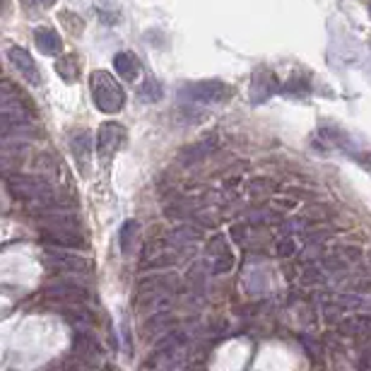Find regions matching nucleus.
<instances>
[{"mask_svg":"<svg viewBox=\"0 0 371 371\" xmlns=\"http://www.w3.org/2000/svg\"><path fill=\"white\" fill-rule=\"evenodd\" d=\"M164 96V87L160 80H148L143 82V87H140V99L148 101V104H155V101H160Z\"/></svg>","mask_w":371,"mask_h":371,"instance_id":"nucleus-16","label":"nucleus"},{"mask_svg":"<svg viewBox=\"0 0 371 371\" xmlns=\"http://www.w3.org/2000/svg\"><path fill=\"white\" fill-rule=\"evenodd\" d=\"M36 3H39V5H44V8H51V5L56 3V0H36Z\"/></svg>","mask_w":371,"mask_h":371,"instance_id":"nucleus-18","label":"nucleus"},{"mask_svg":"<svg viewBox=\"0 0 371 371\" xmlns=\"http://www.w3.org/2000/svg\"><path fill=\"white\" fill-rule=\"evenodd\" d=\"M138 234H140V224L135 220L126 222L123 227H121V234H118L121 253L133 255V251H135V244H138Z\"/></svg>","mask_w":371,"mask_h":371,"instance_id":"nucleus-13","label":"nucleus"},{"mask_svg":"<svg viewBox=\"0 0 371 371\" xmlns=\"http://www.w3.org/2000/svg\"><path fill=\"white\" fill-rule=\"evenodd\" d=\"M5 184H8V191L15 198L32 200V203L39 205L41 210L56 208V205H58V198H56V193H53V188L48 186L44 179H39V176L12 174V176H8V181H5Z\"/></svg>","mask_w":371,"mask_h":371,"instance_id":"nucleus-2","label":"nucleus"},{"mask_svg":"<svg viewBox=\"0 0 371 371\" xmlns=\"http://www.w3.org/2000/svg\"><path fill=\"white\" fill-rule=\"evenodd\" d=\"M34 41H36V48H39L44 56H60V53H63V41H60V34L51 27L36 29Z\"/></svg>","mask_w":371,"mask_h":371,"instance_id":"nucleus-8","label":"nucleus"},{"mask_svg":"<svg viewBox=\"0 0 371 371\" xmlns=\"http://www.w3.org/2000/svg\"><path fill=\"white\" fill-rule=\"evenodd\" d=\"M126 145V128L121 123H104L96 133V155L109 164L116 157V152Z\"/></svg>","mask_w":371,"mask_h":371,"instance_id":"nucleus-5","label":"nucleus"},{"mask_svg":"<svg viewBox=\"0 0 371 371\" xmlns=\"http://www.w3.org/2000/svg\"><path fill=\"white\" fill-rule=\"evenodd\" d=\"M179 96L181 101H191V104H222L234 96V89L222 80H203L181 87Z\"/></svg>","mask_w":371,"mask_h":371,"instance_id":"nucleus-4","label":"nucleus"},{"mask_svg":"<svg viewBox=\"0 0 371 371\" xmlns=\"http://www.w3.org/2000/svg\"><path fill=\"white\" fill-rule=\"evenodd\" d=\"M0 101H3V104H0L3 106V133L32 126V121H34L32 106L24 101L20 89L12 87V82H8V80L3 84V96H0Z\"/></svg>","mask_w":371,"mask_h":371,"instance_id":"nucleus-3","label":"nucleus"},{"mask_svg":"<svg viewBox=\"0 0 371 371\" xmlns=\"http://www.w3.org/2000/svg\"><path fill=\"white\" fill-rule=\"evenodd\" d=\"M277 253L279 255H292V253H294V241H292V239L279 241V244H277Z\"/></svg>","mask_w":371,"mask_h":371,"instance_id":"nucleus-17","label":"nucleus"},{"mask_svg":"<svg viewBox=\"0 0 371 371\" xmlns=\"http://www.w3.org/2000/svg\"><path fill=\"white\" fill-rule=\"evenodd\" d=\"M8 58H10L12 68H15V70L22 75L24 82H29L32 87H39V84H41V72H39V68H36L34 58L29 56V53L24 51V48H20V46H10V48H8Z\"/></svg>","mask_w":371,"mask_h":371,"instance_id":"nucleus-6","label":"nucleus"},{"mask_svg":"<svg viewBox=\"0 0 371 371\" xmlns=\"http://www.w3.org/2000/svg\"><path fill=\"white\" fill-rule=\"evenodd\" d=\"M369 15H371V5H369Z\"/></svg>","mask_w":371,"mask_h":371,"instance_id":"nucleus-19","label":"nucleus"},{"mask_svg":"<svg viewBox=\"0 0 371 371\" xmlns=\"http://www.w3.org/2000/svg\"><path fill=\"white\" fill-rule=\"evenodd\" d=\"M46 294H51V297H60V299H72V301L84 299V289L75 287V284H56V287H48V289H46Z\"/></svg>","mask_w":371,"mask_h":371,"instance_id":"nucleus-15","label":"nucleus"},{"mask_svg":"<svg viewBox=\"0 0 371 371\" xmlns=\"http://www.w3.org/2000/svg\"><path fill=\"white\" fill-rule=\"evenodd\" d=\"M70 152L75 157V162L80 164V169L89 167V157H92V133L89 131H80L70 138Z\"/></svg>","mask_w":371,"mask_h":371,"instance_id":"nucleus-9","label":"nucleus"},{"mask_svg":"<svg viewBox=\"0 0 371 371\" xmlns=\"http://www.w3.org/2000/svg\"><path fill=\"white\" fill-rule=\"evenodd\" d=\"M340 331L352 338H371V316H352L340 323Z\"/></svg>","mask_w":371,"mask_h":371,"instance_id":"nucleus-12","label":"nucleus"},{"mask_svg":"<svg viewBox=\"0 0 371 371\" xmlns=\"http://www.w3.org/2000/svg\"><path fill=\"white\" fill-rule=\"evenodd\" d=\"M56 72L63 82H75L77 75H80V63H77V56H58L56 58Z\"/></svg>","mask_w":371,"mask_h":371,"instance_id":"nucleus-14","label":"nucleus"},{"mask_svg":"<svg viewBox=\"0 0 371 371\" xmlns=\"http://www.w3.org/2000/svg\"><path fill=\"white\" fill-rule=\"evenodd\" d=\"M89 92H92V101L99 111L104 113H118L126 106V92L121 82L111 72L96 70L89 75Z\"/></svg>","mask_w":371,"mask_h":371,"instance_id":"nucleus-1","label":"nucleus"},{"mask_svg":"<svg viewBox=\"0 0 371 371\" xmlns=\"http://www.w3.org/2000/svg\"><path fill=\"white\" fill-rule=\"evenodd\" d=\"M113 68H116L118 75L128 82H135L140 77V60L135 53H131V51L116 53V56H113Z\"/></svg>","mask_w":371,"mask_h":371,"instance_id":"nucleus-10","label":"nucleus"},{"mask_svg":"<svg viewBox=\"0 0 371 371\" xmlns=\"http://www.w3.org/2000/svg\"><path fill=\"white\" fill-rule=\"evenodd\" d=\"M210 253L215 258V265H212V272H224V270H232L234 265V255H232V248H229L227 241L222 236H217L215 241L210 244Z\"/></svg>","mask_w":371,"mask_h":371,"instance_id":"nucleus-11","label":"nucleus"},{"mask_svg":"<svg viewBox=\"0 0 371 371\" xmlns=\"http://www.w3.org/2000/svg\"><path fill=\"white\" fill-rule=\"evenodd\" d=\"M44 263L51 272H89L94 267L92 260H84L80 255H60V253H48Z\"/></svg>","mask_w":371,"mask_h":371,"instance_id":"nucleus-7","label":"nucleus"}]
</instances>
